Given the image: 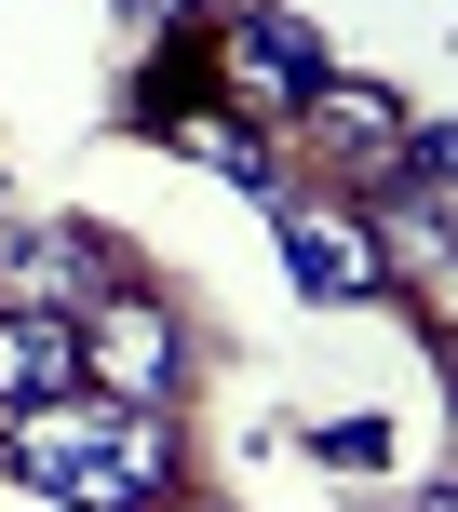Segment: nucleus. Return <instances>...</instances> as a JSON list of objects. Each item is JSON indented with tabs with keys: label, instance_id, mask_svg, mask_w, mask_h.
I'll use <instances>...</instances> for the list:
<instances>
[{
	"label": "nucleus",
	"instance_id": "1",
	"mask_svg": "<svg viewBox=\"0 0 458 512\" xmlns=\"http://www.w3.org/2000/svg\"><path fill=\"white\" fill-rule=\"evenodd\" d=\"M0 472L41 486V499H68V512H176L189 445H176L162 405H95V391H68V405L0 418Z\"/></svg>",
	"mask_w": 458,
	"mask_h": 512
},
{
	"label": "nucleus",
	"instance_id": "2",
	"mask_svg": "<svg viewBox=\"0 0 458 512\" xmlns=\"http://www.w3.org/2000/svg\"><path fill=\"white\" fill-rule=\"evenodd\" d=\"M68 337H81V391H95V405H162V418H176L189 337H176V310H162V297H135V283H122V297H95Z\"/></svg>",
	"mask_w": 458,
	"mask_h": 512
},
{
	"label": "nucleus",
	"instance_id": "3",
	"mask_svg": "<svg viewBox=\"0 0 458 512\" xmlns=\"http://www.w3.org/2000/svg\"><path fill=\"white\" fill-rule=\"evenodd\" d=\"M122 256H108V230H41V216H0V310H54V324H81L95 297H122Z\"/></svg>",
	"mask_w": 458,
	"mask_h": 512
},
{
	"label": "nucleus",
	"instance_id": "4",
	"mask_svg": "<svg viewBox=\"0 0 458 512\" xmlns=\"http://www.w3.org/2000/svg\"><path fill=\"white\" fill-rule=\"evenodd\" d=\"M216 95L243 108V122H297L310 81H324V41H310V14H283V0H243V14L216 27Z\"/></svg>",
	"mask_w": 458,
	"mask_h": 512
},
{
	"label": "nucleus",
	"instance_id": "5",
	"mask_svg": "<svg viewBox=\"0 0 458 512\" xmlns=\"http://www.w3.org/2000/svg\"><path fill=\"white\" fill-rule=\"evenodd\" d=\"M283 270H297V297L310 310H364V297H391V256H378V216L364 203H283Z\"/></svg>",
	"mask_w": 458,
	"mask_h": 512
},
{
	"label": "nucleus",
	"instance_id": "6",
	"mask_svg": "<svg viewBox=\"0 0 458 512\" xmlns=\"http://www.w3.org/2000/svg\"><path fill=\"white\" fill-rule=\"evenodd\" d=\"M135 135H162V149H189V162H203V176H229V189H243V203H297V162H283V135L270 122H243V108H229V95H189V108H149V122H135Z\"/></svg>",
	"mask_w": 458,
	"mask_h": 512
},
{
	"label": "nucleus",
	"instance_id": "7",
	"mask_svg": "<svg viewBox=\"0 0 458 512\" xmlns=\"http://www.w3.org/2000/svg\"><path fill=\"white\" fill-rule=\"evenodd\" d=\"M297 122H310V149L337 162V203H364V189L391 176V149H405V108H391L378 81H337V68L310 81V108H297Z\"/></svg>",
	"mask_w": 458,
	"mask_h": 512
},
{
	"label": "nucleus",
	"instance_id": "8",
	"mask_svg": "<svg viewBox=\"0 0 458 512\" xmlns=\"http://www.w3.org/2000/svg\"><path fill=\"white\" fill-rule=\"evenodd\" d=\"M68 391H81V337L54 324V310H0V418L68 405Z\"/></svg>",
	"mask_w": 458,
	"mask_h": 512
},
{
	"label": "nucleus",
	"instance_id": "9",
	"mask_svg": "<svg viewBox=\"0 0 458 512\" xmlns=\"http://www.w3.org/2000/svg\"><path fill=\"white\" fill-rule=\"evenodd\" d=\"M310 459L364 486V472H391V418H324V432H310Z\"/></svg>",
	"mask_w": 458,
	"mask_h": 512
},
{
	"label": "nucleus",
	"instance_id": "10",
	"mask_svg": "<svg viewBox=\"0 0 458 512\" xmlns=\"http://www.w3.org/2000/svg\"><path fill=\"white\" fill-rule=\"evenodd\" d=\"M108 14H122V27H162V41H176V27L203 14V0H108Z\"/></svg>",
	"mask_w": 458,
	"mask_h": 512
}]
</instances>
